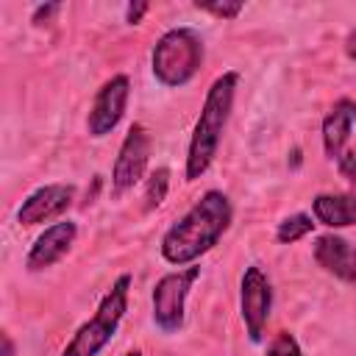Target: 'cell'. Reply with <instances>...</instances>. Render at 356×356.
Here are the masks:
<instances>
[{"label":"cell","mask_w":356,"mask_h":356,"mask_svg":"<svg viewBox=\"0 0 356 356\" xmlns=\"http://www.w3.org/2000/svg\"><path fill=\"white\" fill-rule=\"evenodd\" d=\"M353 125H356V100H350V97L334 100V106L325 111L323 125H320L323 150L331 161H339V156L345 153V145L353 134Z\"/></svg>","instance_id":"12"},{"label":"cell","mask_w":356,"mask_h":356,"mask_svg":"<svg viewBox=\"0 0 356 356\" xmlns=\"http://www.w3.org/2000/svg\"><path fill=\"white\" fill-rule=\"evenodd\" d=\"M203 58H206V47H203V39L195 28H170L164 31L153 50H150V70H153V78L167 86V89H178V86H186L203 67Z\"/></svg>","instance_id":"3"},{"label":"cell","mask_w":356,"mask_h":356,"mask_svg":"<svg viewBox=\"0 0 356 356\" xmlns=\"http://www.w3.org/2000/svg\"><path fill=\"white\" fill-rule=\"evenodd\" d=\"M337 170H339V175H342L345 181H350V184L356 186V147H350V150H345V153L339 156Z\"/></svg>","instance_id":"18"},{"label":"cell","mask_w":356,"mask_h":356,"mask_svg":"<svg viewBox=\"0 0 356 356\" xmlns=\"http://www.w3.org/2000/svg\"><path fill=\"white\" fill-rule=\"evenodd\" d=\"M122 356H142V350H128V353H122Z\"/></svg>","instance_id":"23"},{"label":"cell","mask_w":356,"mask_h":356,"mask_svg":"<svg viewBox=\"0 0 356 356\" xmlns=\"http://www.w3.org/2000/svg\"><path fill=\"white\" fill-rule=\"evenodd\" d=\"M0 356H17V345H14V339L8 334H3V353Z\"/></svg>","instance_id":"22"},{"label":"cell","mask_w":356,"mask_h":356,"mask_svg":"<svg viewBox=\"0 0 356 356\" xmlns=\"http://www.w3.org/2000/svg\"><path fill=\"white\" fill-rule=\"evenodd\" d=\"M75 184H44L36 186L17 209V222L31 228V225H42L50 220H58L61 214H67V209L75 203Z\"/></svg>","instance_id":"9"},{"label":"cell","mask_w":356,"mask_h":356,"mask_svg":"<svg viewBox=\"0 0 356 356\" xmlns=\"http://www.w3.org/2000/svg\"><path fill=\"white\" fill-rule=\"evenodd\" d=\"M314 217L309 211H295V214H286L278 225H275V242L278 245H295L300 242L303 236H309L314 231Z\"/></svg>","instance_id":"14"},{"label":"cell","mask_w":356,"mask_h":356,"mask_svg":"<svg viewBox=\"0 0 356 356\" xmlns=\"http://www.w3.org/2000/svg\"><path fill=\"white\" fill-rule=\"evenodd\" d=\"M197 278H200V264H189V267H178V270L164 273L153 284V292H150L153 323L161 334H178L184 328L186 298H189Z\"/></svg>","instance_id":"5"},{"label":"cell","mask_w":356,"mask_h":356,"mask_svg":"<svg viewBox=\"0 0 356 356\" xmlns=\"http://www.w3.org/2000/svg\"><path fill=\"white\" fill-rule=\"evenodd\" d=\"M273 312V284L259 264H248L239 278V314L245 334L253 345L264 339V328Z\"/></svg>","instance_id":"7"},{"label":"cell","mask_w":356,"mask_h":356,"mask_svg":"<svg viewBox=\"0 0 356 356\" xmlns=\"http://www.w3.org/2000/svg\"><path fill=\"white\" fill-rule=\"evenodd\" d=\"M128 100H131V78L125 72L111 75L92 97L89 114H86V131L92 139H103L108 136L125 117L128 111Z\"/></svg>","instance_id":"8"},{"label":"cell","mask_w":356,"mask_h":356,"mask_svg":"<svg viewBox=\"0 0 356 356\" xmlns=\"http://www.w3.org/2000/svg\"><path fill=\"white\" fill-rule=\"evenodd\" d=\"M78 236V222L75 220H58L50 222L28 248L25 253V270L28 273H42L50 270L53 264H58L75 245Z\"/></svg>","instance_id":"10"},{"label":"cell","mask_w":356,"mask_h":356,"mask_svg":"<svg viewBox=\"0 0 356 356\" xmlns=\"http://www.w3.org/2000/svg\"><path fill=\"white\" fill-rule=\"evenodd\" d=\"M236 86H239V72L228 70V72L217 75L211 81V86L206 89L200 114L195 120V128H192V136H189V145H186L184 178L189 184L203 178L209 172V167L214 164L217 153H220V142H222V134H225L231 111H234Z\"/></svg>","instance_id":"2"},{"label":"cell","mask_w":356,"mask_h":356,"mask_svg":"<svg viewBox=\"0 0 356 356\" xmlns=\"http://www.w3.org/2000/svg\"><path fill=\"white\" fill-rule=\"evenodd\" d=\"M170 178H172L170 167H156V170L145 178V192H142V200H145L142 206H145V211H153V209H159V206L167 200Z\"/></svg>","instance_id":"15"},{"label":"cell","mask_w":356,"mask_h":356,"mask_svg":"<svg viewBox=\"0 0 356 356\" xmlns=\"http://www.w3.org/2000/svg\"><path fill=\"white\" fill-rule=\"evenodd\" d=\"M234 222L231 197L222 189H206L161 236V259L172 267L197 264L200 256L214 250Z\"/></svg>","instance_id":"1"},{"label":"cell","mask_w":356,"mask_h":356,"mask_svg":"<svg viewBox=\"0 0 356 356\" xmlns=\"http://www.w3.org/2000/svg\"><path fill=\"white\" fill-rule=\"evenodd\" d=\"M195 8L203 14H211L217 19H236L245 6L239 0H234V3H195Z\"/></svg>","instance_id":"17"},{"label":"cell","mask_w":356,"mask_h":356,"mask_svg":"<svg viewBox=\"0 0 356 356\" xmlns=\"http://www.w3.org/2000/svg\"><path fill=\"white\" fill-rule=\"evenodd\" d=\"M353 284H356V281H353Z\"/></svg>","instance_id":"24"},{"label":"cell","mask_w":356,"mask_h":356,"mask_svg":"<svg viewBox=\"0 0 356 356\" xmlns=\"http://www.w3.org/2000/svg\"><path fill=\"white\" fill-rule=\"evenodd\" d=\"M264 356H303V348H300V342H298L295 334H289V331H278V334L267 342Z\"/></svg>","instance_id":"16"},{"label":"cell","mask_w":356,"mask_h":356,"mask_svg":"<svg viewBox=\"0 0 356 356\" xmlns=\"http://www.w3.org/2000/svg\"><path fill=\"white\" fill-rule=\"evenodd\" d=\"M342 50H345V56H348L350 61H356V31H350V33L345 36V42H342Z\"/></svg>","instance_id":"21"},{"label":"cell","mask_w":356,"mask_h":356,"mask_svg":"<svg viewBox=\"0 0 356 356\" xmlns=\"http://www.w3.org/2000/svg\"><path fill=\"white\" fill-rule=\"evenodd\" d=\"M58 11H61V3H42V6H36V8H33V14H31V22H33V25L50 22V19H53Z\"/></svg>","instance_id":"19"},{"label":"cell","mask_w":356,"mask_h":356,"mask_svg":"<svg viewBox=\"0 0 356 356\" xmlns=\"http://www.w3.org/2000/svg\"><path fill=\"white\" fill-rule=\"evenodd\" d=\"M312 217L328 231L356 225V192H320L312 197Z\"/></svg>","instance_id":"13"},{"label":"cell","mask_w":356,"mask_h":356,"mask_svg":"<svg viewBox=\"0 0 356 356\" xmlns=\"http://www.w3.org/2000/svg\"><path fill=\"white\" fill-rule=\"evenodd\" d=\"M147 11H150V3H145V0L128 3V6H125V25H139Z\"/></svg>","instance_id":"20"},{"label":"cell","mask_w":356,"mask_h":356,"mask_svg":"<svg viewBox=\"0 0 356 356\" xmlns=\"http://www.w3.org/2000/svg\"><path fill=\"white\" fill-rule=\"evenodd\" d=\"M312 253H314V261L328 275H334L339 281H350V284L356 281V248L345 236L325 231V234L314 236Z\"/></svg>","instance_id":"11"},{"label":"cell","mask_w":356,"mask_h":356,"mask_svg":"<svg viewBox=\"0 0 356 356\" xmlns=\"http://www.w3.org/2000/svg\"><path fill=\"white\" fill-rule=\"evenodd\" d=\"M128 292H131V273H120L108 286V292L100 298L95 314L75 328L72 339L64 345L58 356H97L114 339L128 312Z\"/></svg>","instance_id":"4"},{"label":"cell","mask_w":356,"mask_h":356,"mask_svg":"<svg viewBox=\"0 0 356 356\" xmlns=\"http://www.w3.org/2000/svg\"><path fill=\"white\" fill-rule=\"evenodd\" d=\"M150 153H153V136L142 122H134L128 128V134L120 142L114 167H111V195L122 197L125 192H131L147 172L150 164Z\"/></svg>","instance_id":"6"}]
</instances>
